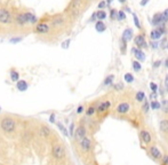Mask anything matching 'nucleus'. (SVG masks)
Returning a JSON list of instances; mask_svg holds the SVG:
<instances>
[{
  "instance_id": "obj_12",
  "label": "nucleus",
  "mask_w": 168,
  "mask_h": 165,
  "mask_svg": "<svg viewBox=\"0 0 168 165\" xmlns=\"http://www.w3.org/2000/svg\"><path fill=\"white\" fill-rule=\"evenodd\" d=\"M121 38H122L124 40H126V41H131L132 38H133V30H132L131 28H127V29L122 32Z\"/></svg>"
},
{
  "instance_id": "obj_11",
  "label": "nucleus",
  "mask_w": 168,
  "mask_h": 165,
  "mask_svg": "<svg viewBox=\"0 0 168 165\" xmlns=\"http://www.w3.org/2000/svg\"><path fill=\"white\" fill-rule=\"evenodd\" d=\"M132 52L135 54V58H136V60H137L138 62H143V61L145 60V55H144V53H143L141 49L133 48V49H132Z\"/></svg>"
},
{
  "instance_id": "obj_17",
  "label": "nucleus",
  "mask_w": 168,
  "mask_h": 165,
  "mask_svg": "<svg viewBox=\"0 0 168 165\" xmlns=\"http://www.w3.org/2000/svg\"><path fill=\"white\" fill-rule=\"evenodd\" d=\"M128 110H129V104L128 103H121L117 108V111L119 114H126V112H128Z\"/></svg>"
},
{
  "instance_id": "obj_60",
  "label": "nucleus",
  "mask_w": 168,
  "mask_h": 165,
  "mask_svg": "<svg viewBox=\"0 0 168 165\" xmlns=\"http://www.w3.org/2000/svg\"><path fill=\"white\" fill-rule=\"evenodd\" d=\"M167 48H168V45H167Z\"/></svg>"
},
{
  "instance_id": "obj_21",
  "label": "nucleus",
  "mask_w": 168,
  "mask_h": 165,
  "mask_svg": "<svg viewBox=\"0 0 168 165\" xmlns=\"http://www.w3.org/2000/svg\"><path fill=\"white\" fill-rule=\"evenodd\" d=\"M110 105H111V103L109 102V101H105V102H103V103H101L100 105H99V111L100 112H103V111H105V110H107L109 108H110Z\"/></svg>"
},
{
  "instance_id": "obj_14",
  "label": "nucleus",
  "mask_w": 168,
  "mask_h": 165,
  "mask_svg": "<svg viewBox=\"0 0 168 165\" xmlns=\"http://www.w3.org/2000/svg\"><path fill=\"white\" fill-rule=\"evenodd\" d=\"M150 154H151V156H152L153 158H156V160L161 158V153H160V150H159L157 147H154V146L150 148Z\"/></svg>"
},
{
  "instance_id": "obj_58",
  "label": "nucleus",
  "mask_w": 168,
  "mask_h": 165,
  "mask_svg": "<svg viewBox=\"0 0 168 165\" xmlns=\"http://www.w3.org/2000/svg\"><path fill=\"white\" fill-rule=\"evenodd\" d=\"M120 3H124V2H126V0H118Z\"/></svg>"
},
{
  "instance_id": "obj_13",
  "label": "nucleus",
  "mask_w": 168,
  "mask_h": 165,
  "mask_svg": "<svg viewBox=\"0 0 168 165\" xmlns=\"http://www.w3.org/2000/svg\"><path fill=\"white\" fill-rule=\"evenodd\" d=\"M80 144H81V148H82L85 151H88V150L90 149V140H89L87 136H85V138L80 141Z\"/></svg>"
},
{
  "instance_id": "obj_53",
  "label": "nucleus",
  "mask_w": 168,
  "mask_h": 165,
  "mask_svg": "<svg viewBox=\"0 0 168 165\" xmlns=\"http://www.w3.org/2000/svg\"><path fill=\"white\" fill-rule=\"evenodd\" d=\"M158 46H159V45H158V42L152 41V48H154V49H156V48H158Z\"/></svg>"
},
{
  "instance_id": "obj_18",
  "label": "nucleus",
  "mask_w": 168,
  "mask_h": 165,
  "mask_svg": "<svg viewBox=\"0 0 168 165\" xmlns=\"http://www.w3.org/2000/svg\"><path fill=\"white\" fill-rule=\"evenodd\" d=\"M161 36H163V33L160 32L158 29H154V30H152L151 33H150V37H151V39L153 40V41H156V40H159L160 38H161Z\"/></svg>"
},
{
  "instance_id": "obj_7",
  "label": "nucleus",
  "mask_w": 168,
  "mask_h": 165,
  "mask_svg": "<svg viewBox=\"0 0 168 165\" xmlns=\"http://www.w3.org/2000/svg\"><path fill=\"white\" fill-rule=\"evenodd\" d=\"M135 45L138 47V49L148 47V46H146L145 38H144V36H143V34H138V36H136V37H135Z\"/></svg>"
},
{
  "instance_id": "obj_32",
  "label": "nucleus",
  "mask_w": 168,
  "mask_h": 165,
  "mask_svg": "<svg viewBox=\"0 0 168 165\" xmlns=\"http://www.w3.org/2000/svg\"><path fill=\"white\" fill-rule=\"evenodd\" d=\"M161 109L164 110V112H168V100H163V102H161Z\"/></svg>"
},
{
  "instance_id": "obj_34",
  "label": "nucleus",
  "mask_w": 168,
  "mask_h": 165,
  "mask_svg": "<svg viewBox=\"0 0 168 165\" xmlns=\"http://www.w3.org/2000/svg\"><path fill=\"white\" fill-rule=\"evenodd\" d=\"M161 107V104L158 102V101H152L151 102V108L153 109V110H157V109H159Z\"/></svg>"
},
{
  "instance_id": "obj_44",
  "label": "nucleus",
  "mask_w": 168,
  "mask_h": 165,
  "mask_svg": "<svg viewBox=\"0 0 168 165\" xmlns=\"http://www.w3.org/2000/svg\"><path fill=\"white\" fill-rule=\"evenodd\" d=\"M73 129H74V124H73V123H71V125H70V127H69V133H70V135H71V136L74 134V133H73V131H74Z\"/></svg>"
},
{
  "instance_id": "obj_49",
  "label": "nucleus",
  "mask_w": 168,
  "mask_h": 165,
  "mask_svg": "<svg viewBox=\"0 0 168 165\" xmlns=\"http://www.w3.org/2000/svg\"><path fill=\"white\" fill-rule=\"evenodd\" d=\"M149 1H150V0H142V1L139 2V5L144 7V6H146V5H148V2H149Z\"/></svg>"
},
{
  "instance_id": "obj_38",
  "label": "nucleus",
  "mask_w": 168,
  "mask_h": 165,
  "mask_svg": "<svg viewBox=\"0 0 168 165\" xmlns=\"http://www.w3.org/2000/svg\"><path fill=\"white\" fill-rule=\"evenodd\" d=\"M157 29H158L160 32L163 33V34H165V33H166V27H165V24H161V25H159Z\"/></svg>"
},
{
  "instance_id": "obj_15",
  "label": "nucleus",
  "mask_w": 168,
  "mask_h": 165,
  "mask_svg": "<svg viewBox=\"0 0 168 165\" xmlns=\"http://www.w3.org/2000/svg\"><path fill=\"white\" fill-rule=\"evenodd\" d=\"M16 87H17L18 91L25 92V91L28 90V83H27L25 80H18V81L16 83Z\"/></svg>"
},
{
  "instance_id": "obj_59",
  "label": "nucleus",
  "mask_w": 168,
  "mask_h": 165,
  "mask_svg": "<svg viewBox=\"0 0 168 165\" xmlns=\"http://www.w3.org/2000/svg\"><path fill=\"white\" fill-rule=\"evenodd\" d=\"M0 111H1V107H0Z\"/></svg>"
},
{
  "instance_id": "obj_25",
  "label": "nucleus",
  "mask_w": 168,
  "mask_h": 165,
  "mask_svg": "<svg viewBox=\"0 0 168 165\" xmlns=\"http://www.w3.org/2000/svg\"><path fill=\"white\" fill-rule=\"evenodd\" d=\"M96 15H97V20H99V21H103V20L106 18V13H105L104 10H99V12H96Z\"/></svg>"
},
{
  "instance_id": "obj_40",
  "label": "nucleus",
  "mask_w": 168,
  "mask_h": 165,
  "mask_svg": "<svg viewBox=\"0 0 168 165\" xmlns=\"http://www.w3.org/2000/svg\"><path fill=\"white\" fill-rule=\"evenodd\" d=\"M70 42H71L70 39H67V40H65V41H63V42H62V47H63L64 49H67V47H69V45H70Z\"/></svg>"
},
{
  "instance_id": "obj_47",
  "label": "nucleus",
  "mask_w": 168,
  "mask_h": 165,
  "mask_svg": "<svg viewBox=\"0 0 168 165\" xmlns=\"http://www.w3.org/2000/svg\"><path fill=\"white\" fill-rule=\"evenodd\" d=\"M157 97H158V95H157V92H153V93L150 95V99L152 100V101H157Z\"/></svg>"
},
{
  "instance_id": "obj_6",
  "label": "nucleus",
  "mask_w": 168,
  "mask_h": 165,
  "mask_svg": "<svg viewBox=\"0 0 168 165\" xmlns=\"http://www.w3.org/2000/svg\"><path fill=\"white\" fill-rule=\"evenodd\" d=\"M15 21H16V23H17L18 25H21V27H23V25H25V24L29 23L25 13H18V14L15 16Z\"/></svg>"
},
{
  "instance_id": "obj_36",
  "label": "nucleus",
  "mask_w": 168,
  "mask_h": 165,
  "mask_svg": "<svg viewBox=\"0 0 168 165\" xmlns=\"http://www.w3.org/2000/svg\"><path fill=\"white\" fill-rule=\"evenodd\" d=\"M133 18H134V23H135V25H136V28H141V24H139V21H138V17H137V15L136 14H134L133 13Z\"/></svg>"
},
{
  "instance_id": "obj_30",
  "label": "nucleus",
  "mask_w": 168,
  "mask_h": 165,
  "mask_svg": "<svg viewBox=\"0 0 168 165\" xmlns=\"http://www.w3.org/2000/svg\"><path fill=\"white\" fill-rule=\"evenodd\" d=\"M133 69H134V71L138 72V71H139V70L142 69L141 62H138V61H134V62H133Z\"/></svg>"
},
{
  "instance_id": "obj_29",
  "label": "nucleus",
  "mask_w": 168,
  "mask_h": 165,
  "mask_svg": "<svg viewBox=\"0 0 168 165\" xmlns=\"http://www.w3.org/2000/svg\"><path fill=\"white\" fill-rule=\"evenodd\" d=\"M124 79H125V81H126V83H133L134 77H133V75H132V73H126V75H125V77H124Z\"/></svg>"
},
{
  "instance_id": "obj_31",
  "label": "nucleus",
  "mask_w": 168,
  "mask_h": 165,
  "mask_svg": "<svg viewBox=\"0 0 168 165\" xmlns=\"http://www.w3.org/2000/svg\"><path fill=\"white\" fill-rule=\"evenodd\" d=\"M57 127L60 129V131H61V132H63V134H64L65 136H67V135H69V132L67 131V129L64 127V125H63V124H61V123H57Z\"/></svg>"
},
{
  "instance_id": "obj_27",
  "label": "nucleus",
  "mask_w": 168,
  "mask_h": 165,
  "mask_svg": "<svg viewBox=\"0 0 168 165\" xmlns=\"http://www.w3.org/2000/svg\"><path fill=\"white\" fill-rule=\"evenodd\" d=\"M136 100L137 101H143V100L145 99V94H144V92H142V91H139V92H137L136 93Z\"/></svg>"
},
{
  "instance_id": "obj_39",
  "label": "nucleus",
  "mask_w": 168,
  "mask_h": 165,
  "mask_svg": "<svg viewBox=\"0 0 168 165\" xmlns=\"http://www.w3.org/2000/svg\"><path fill=\"white\" fill-rule=\"evenodd\" d=\"M106 5H107V3H106V0H105V1L103 0V1H101V2L99 3V6H97V7H99V9H101V10H103V9L105 8V6H106Z\"/></svg>"
},
{
  "instance_id": "obj_9",
  "label": "nucleus",
  "mask_w": 168,
  "mask_h": 165,
  "mask_svg": "<svg viewBox=\"0 0 168 165\" xmlns=\"http://www.w3.org/2000/svg\"><path fill=\"white\" fill-rule=\"evenodd\" d=\"M80 3H81V0H72V1H71V3H70L69 10H70L72 14H77V13L79 12Z\"/></svg>"
},
{
  "instance_id": "obj_5",
  "label": "nucleus",
  "mask_w": 168,
  "mask_h": 165,
  "mask_svg": "<svg viewBox=\"0 0 168 165\" xmlns=\"http://www.w3.org/2000/svg\"><path fill=\"white\" fill-rule=\"evenodd\" d=\"M151 23H152L153 27H159V25H161V24H165L163 13H157V14H154V16L152 17Z\"/></svg>"
},
{
  "instance_id": "obj_22",
  "label": "nucleus",
  "mask_w": 168,
  "mask_h": 165,
  "mask_svg": "<svg viewBox=\"0 0 168 165\" xmlns=\"http://www.w3.org/2000/svg\"><path fill=\"white\" fill-rule=\"evenodd\" d=\"M10 79H12L13 81L17 83V81L20 80V75H18V72L15 71V70H12V71H10Z\"/></svg>"
},
{
  "instance_id": "obj_37",
  "label": "nucleus",
  "mask_w": 168,
  "mask_h": 165,
  "mask_svg": "<svg viewBox=\"0 0 168 165\" xmlns=\"http://www.w3.org/2000/svg\"><path fill=\"white\" fill-rule=\"evenodd\" d=\"M95 110H96V109H95L94 107H89V108L87 109V115H88V116H92V115L95 112Z\"/></svg>"
},
{
  "instance_id": "obj_52",
  "label": "nucleus",
  "mask_w": 168,
  "mask_h": 165,
  "mask_svg": "<svg viewBox=\"0 0 168 165\" xmlns=\"http://www.w3.org/2000/svg\"><path fill=\"white\" fill-rule=\"evenodd\" d=\"M95 20H97V15H96V13H94V14L92 15V18H90V21H95Z\"/></svg>"
},
{
  "instance_id": "obj_19",
  "label": "nucleus",
  "mask_w": 168,
  "mask_h": 165,
  "mask_svg": "<svg viewBox=\"0 0 168 165\" xmlns=\"http://www.w3.org/2000/svg\"><path fill=\"white\" fill-rule=\"evenodd\" d=\"M95 29L97 32H104L106 30V25L103 23V21H97L95 23Z\"/></svg>"
},
{
  "instance_id": "obj_42",
  "label": "nucleus",
  "mask_w": 168,
  "mask_h": 165,
  "mask_svg": "<svg viewBox=\"0 0 168 165\" xmlns=\"http://www.w3.org/2000/svg\"><path fill=\"white\" fill-rule=\"evenodd\" d=\"M163 16H164V22H167V21H168V8L164 10V13H163Z\"/></svg>"
},
{
  "instance_id": "obj_51",
  "label": "nucleus",
  "mask_w": 168,
  "mask_h": 165,
  "mask_svg": "<svg viewBox=\"0 0 168 165\" xmlns=\"http://www.w3.org/2000/svg\"><path fill=\"white\" fill-rule=\"evenodd\" d=\"M165 86H166V91L168 93V76H166V79H165Z\"/></svg>"
},
{
  "instance_id": "obj_20",
  "label": "nucleus",
  "mask_w": 168,
  "mask_h": 165,
  "mask_svg": "<svg viewBox=\"0 0 168 165\" xmlns=\"http://www.w3.org/2000/svg\"><path fill=\"white\" fill-rule=\"evenodd\" d=\"M25 15H27V18H28V21H29V23H31V24H34V23H37V17H35V15H33L32 13H30V12H27L25 13Z\"/></svg>"
},
{
  "instance_id": "obj_56",
  "label": "nucleus",
  "mask_w": 168,
  "mask_h": 165,
  "mask_svg": "<svg viewBox=\"0 0 168 165\" xmlns=\"http://www.w3.org/2000/svg\"><path fill=\"white\" fill-rule=\"evenodd\" d=\"M112 1H113V0H106V3H107V5H111Z\"/></svg>"
},
{
  "instance_id": "obj_33",
  "label": "nucleus",
  "mask_w": 168,
  "mask_h": 165,
  "mask_svg": "<svg viewBox=\"0 0 168 165\" xmlns=\"http://www.w3.org/2000/svg\"><path fill=\"white\" fill-rule=\"evenodd\" d=\"M110 17H111V20H117V18H118V12H117L116 9H111V12H110Z\"/></svg>"
},
{
  "instance_id": "obj_61",
  "label": "nucleus",
  "mask_w": 168,
  "mask_h": 165,
  "mask_svg": "<svg viewBox=\"0 0 168 165\" xmlns=\"http://www.w3.org/2000/svg\"><path fill=\"white\" fill-rule=\"evenodd\" d=\"M0 165H1V164H0Z\"/></svg>"
},
{
  "instance_id": "obj_48",
  "label": "nucleus",
  "mask_w": 168,
  "mask_h": 165,
  "mask_svg": "<svg viewBox=\"0 0 168 165\" xmlns=\"http://www.w3.org/2000/svg\"><path fill=\"white\" fill-rule=\"evenodd\" d=\"M160 64H161V61H160V60H158V61H156V62H154L153 68H159V66H160Z\"/></svg>"
},
{
  "instance_id": "obj_10",
  "label": "nucleus",
  "mask_w": 168,
  "mask_h": 165,
  "mask_svg": "<svg viewBox=\"0 0 168 165\" xmlns=\"http://www.w3.org/2000/svg\"><path fill=\"white\" fill-rule=\"evenodd\" d=\"M85 136H86V130H85V127H82V126H79V127L75 130V133H74V138H75L77 140L81 141V140H82Z\"/></svg>"
},
{
  "instance_id": "obj_55",
  "label": "nucleus",
  "mask_w": 168,
  "mask_h": 165,
  "mask_svg": "<svg viewBox=\"0 0 168 165\" xmlns=\"http://www.w3.org/2000/svg\"><path fill=\"white\" fill-rule=\"evenodd\" d=\"M163 160H164V163H165L166 165H168V155L164 156V158H163Z\"/></svg>"
},
{
  "instance_id": "obj_35",
  "label": "nucleus",
  "mask_w": 168,
  "mask_h": 165,
  "mask_svg": "<svg viewBox=\"0 0 168 165\" xmlns=\"http://www.w3.org/2000/svg\"><path fill=\"white\" fill-rule=\"evenodd\" d=\"M49 130H48V127H46V126H42L41 127V134L44 135V136H48L49 135Z\"/></svg>"
},
{
  "instance_id": "obj_41",
  "label": "nucleus",
  "mask_w": 168,
  "mask_h": 165,
  "mask_svg": "<svg viewBox=\"0 0 168 165\" xmlns=\"http://www.w3.org/2000/svg\"><path fill=\"white\" fill-rule=\"evenodd\" d=\"M150 87H151L152 92H157V91H158V85L154 84V83H151V84H150Z\"/></svg>"
},
{
  "instance_id": "obj_57",
  "label": "nucleus",
  "mask_w": 168,
  "mask_h": 165,
  "mask_svg": "<svg viewBox=\"0 0 168 165\" xmlns=\"http://www.w3.org/2000/svg\"><path fill=\"white\" fill-rule=\"evenodd\" d=\"M165 66H166V68H168V59L166 60V61H165Z\"/></svg>"
},
{
  "instance_id": "obj_3",
  "label": "nucleus",
  "mask_w": 168,
  "mask_h": 165,
  "mask_svg": "<svg viewBox=\"0 0 168 165\" xmlns=\"http://www.w3.org/2000/svg\"><path fill=\"white\" fill-rule=\"evenodd\" d=\"M65 155V150H64V147L62 144H55L53 147V156L56 158V160H61L63 158Z\"/></svg>"
},
{
  "instance_id": "obj_54",
  "label": "nucleus",
  "mask_w": 168,
  "mask_h": 165,
  "mask_svg": "<svg viewBox=\"0 0 168 165\" xmlns=\"http://www.w3.org/2000/svg\"><path fill=\"white\" fill-rule=\"evenodd\" d=\"M49 122H50V123H54V122H55V115H54V114L50 116V118H49Z\"/></svg>"
},
{
  "instance_id": "obj_8",
  "label": "nucleus",
  "mask_w": 168,
  "mask_h": 165,
  "mask_svg": "<svg viewBox=\"0 0 168 165\" xmlns=\"http://www.w3.org/2000/svg\"><path fill=\"white\" fill-rule=\"evenodd\" d=\"M64 23V17L62 15H56L52 20V27L53 28H60Z\"/></svg>"
},
{
  "instance_id": "obj_2",
  "label": "nucleus",
  "mask_w": 168,
  "mask_h": 165,
  "mask_svg": "<svg viewBox=\"0 0 168 165\" xmlns=\"http://www.w3.org/2000/svg\"><path fill=\"white\" fill-rule=\"evenodd\" d=\"M15 120L13 118H3L1 120V129L7 133L13 132L15 130Z\"/></svg>"
},
{
  "instance_id": "obj_16",
  "label": "nucleus",
  "mask_w": 168,
  "mask_h": 165,
  "mask_svg": "<svg viewBox=\"0 0 168 165\" xmlns=\"http://www.w3.org/2000/svg\"><path fill=\"white\" fill-rule=\"evenodd\" d=\"M141 139L144 143H150L151 142V134L146 131H141Z\"/></svg>"
},
{
  "instance_id": "obj_45",
  "label": "nucleus",
  "mask_w": 168,
  "mask_h": 165,
  "mask_svg": "<svg viewBox=\"0 0 168 165\" xmlns=\"http://www.w3.org/2000/svg\"><path fill=\"white\" fill-rule=\"evenodd\" d=\"M114 88H116L117 91H119V90H122V88H124V84H122V83H118V84L114 86Z\"/></svg>"
},
{
  "instance_id": "obj_43",
  "label": "nucleus",
  "mask_w": 168,
  "mask_h": 165,
  "mask_svg": "<svg viewBox=\"0 0 168 165\" xmlns=\"http://www.w3.org/2000/svg\"><path fill=\"white\" fill-rule=\"evenodd\" d=\"M20 41H22V38L20 37V38H12L10 39V42L12 44H16V42H20Z\"/></svg>"
},
{
  "instance_id": "obj_50",
  "label": "nucleus",
  "mask_w": 168,
  "mask_h": 165,
  "mask_svg": "<svg viewBox=\"0 0 168 165\" xmlns=\"http://www.w3.org/2000/svg\"><path fill=\"white\" fill-rule=\"evenodd\" d=\"M82 111H84V107H82V105L78 107V109H77V112H78V114H81Z\"/></svg>"
},
{
  "instance_id": "obj_26",
  "label": "nucleus",
  "mask_w": 168,
  "mask_h": 165,
  "mask_svg": "<svg viewBox=\"0 0 168 165\" xmlns=\"http://www.w3.org/2000/svg\"><path fill=\"white\" fill-rule=\"evenodd\" d=\"M126 44H127V41H126V40H124V39L121 38V40H120V51H121V53H122V54H125V53H126V48H127Z\"/></svg>"
},
{
  "instance_id": "obj_24",
  "label": "nucleus",
  "mask_w": 168,
  "mask_h": 165,
  "mask_svg": "<svg viewBox=\"0 0 168 165\" xmlns=\"http://www.w3.org/2000/svg\"><path fill=\"white\" fill-rule=\"evenodd\" d=\"M160 130L163 132H168V120L167 119H164L160 122Z\"/></svg>"
},
{
  "instance_id": "obj_4",
  "label": "nucleus",
  "mask_w": 168,
  "mask_h": 165,
  "mask_svg": "<svg viewBox=\"0 0 168 165\" xmlns=\"http://www.w3.org/2000/svg\"><path fill=\"white\" fill-rule=\"evenodd\" d=\"M50 30V25L47 23V22H40L37 24L35 27V32L40 33V34H45Z\"/></svg>"
},
{
  "instance_id": "obj_23",
  "label": "nucleus",
  "mask_w": 168,
  "mask_h": 165,
  "mask_svg": "<svg viewBox=\"0 0 168 165\" xmlns=\"http://www.w3.org/2000/svg\"><path fill=\"white\" fill-rule=\"evenodd\" d=\"M113 80H114V76H113V75H110V76H107V77L104 79L103 84H104L105 86H109V85H111V84L113 83Z\"/></svg>"
},
{
  "instance_id": "obj_28",
  "label": "nucleus",
  "mask_w": 168,
  "mask_h": 165,
  "mask_svg": "<svg viewBox=\"0 0 168 165\" xmlns=\"http://www.w3.org/2000/svg\"><path fill=\"white\" fill-rule=\"evenodd\" d=\"M118 21H124V20H126V13L124 12V10H119L118 12V18H117Z\"/></svg>"
},
{
  "instance_id": "obj_1",
  "label": "nucleus",
  "mask_w": 168,
  "mask_h": 165,
  "mask_svg": "<svg viewBox=\"0 0 168 165\" xmlns=\"http://www.w3.org/2000/svg\"><path fill=\"white\" fill-rule=\"evenodd\" d=\"M13 20H14V17H13L12 13L7 8L0 7V24H3V25L10 24L13 22Z\"/></svg>"
},
{
  "instance_id": "obj_46",
  "label": "nucleus",
  "mask_w": 168,
  "mask_h": 165,
  "mask_svg": "<svg viewBox=\"0 0 168 165\" xmlns=\"http://www.w3.org/2000/svg\"><path fill=\"white\" fill-rule=\"evenodd\" d=\"M149 108H150L149 102H145L144 105H143V110H144V112H148V111H149Z\"/></svg>"
}]
</instances>
